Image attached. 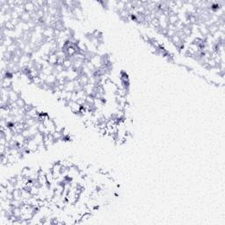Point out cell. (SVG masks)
I'll return each mask as SVG.
<instances>
[{
    "label": "cell",
    "instance_id": "obj_1",
    "mask_svg": "<svg viewBox=\"0 0 225 225\" xmlns=\"http://www.w3.org/2000/svg\"><path fill=\"white\" fill-rule=\"evenodd\" d=\"M42 123L44 124V126L46 127V128H47V130L48 131L49 134H53V133L56 131V122H55L53 120H51L49 117L47 118Z\"/></svg>",
    "mask_w": 225,
    "mask_h": 225
},
{
    "label": "cell",
    "instance_id": "obj_2",
    "mask_svg": "<svg viewBox=\"0 0 225 225\" xmlns=\"http://www.w3.org/2000/svg\"><path fill=\"white\" fill-rule=\"evenodd\" d=\"M68 107H70L71 111L74 113H79L81 108H82V106H80L76 101H72V100H70L68 102Z\"/></svg>",
    "mask_w": 225,
    "mask_h": 225
},
{
    "label": "cell",
    "instance_id": "obj_3",
    "mask_svg": "<svg viewBox=\"0 0 225 225\" xmlns=\"http://www.w3.org/2000/svg\"><path fill=\"white\" fill-rule=\"evenodd\" d=\"M46 179H47V181L48 184H51V183H54L55 181V178H54V175H53V172H51V170L48 171L46 172Z\"/></svg>",
    "mask_w": 225,
    "mask_h": 225
},
{
    "label": "cell",
    "instance_id": "obj_4",
    "mask_svg": "<svg viewBox=\"0 0 225 225\" xmlns=\"http://www.w3.org/2000/svg\"><path fill=\"white\" fill-rule=\"evenodd\" d=\"M25 10L27 11L28 12H31V11H34L35 10V3L34 2H26L25 3Z\"/></svg>",
    "mask_w": 225,
    "mask_h": 225
}]
</instances>
